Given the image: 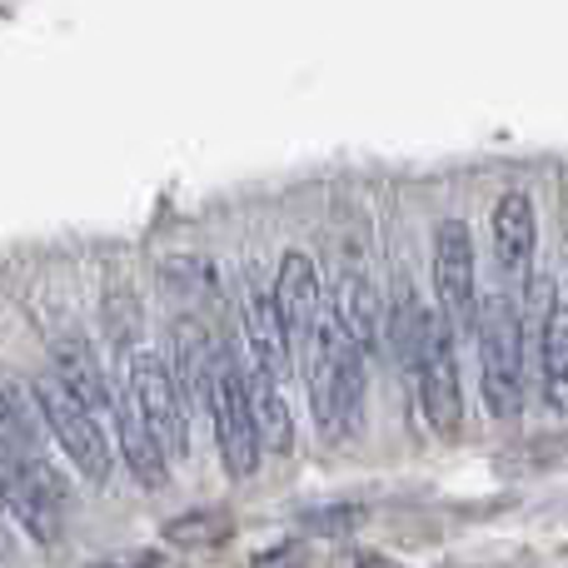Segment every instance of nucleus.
I'll return each instance as SVG.
<instances>
[{"label":"nucleus","instance_id":"nucleus-11","mask_svg":"<svg viewBox=\"0 0 568 568\" xmlns=\"http://www.w3.org/2000/svg\"><path fill=\"white\" fill-rule=\"evenodd\" d=\"M245 339H250V354H255V369H265L270 379H284L290 374V339H284V324L275 314V300H270V290H260L255 280H250L245 290Z\"/></svg>","mask_w":568,"mask_h":568},{"label":"nucleus","instance_id":"nucleus-19","mask_svg":"<svg viewBox=\"0 0 568 568\" xmlns=\"http://www.w3.org/2000/svg\"><path fill=\"white\" fill-rule=\"evenodd\" d=\"M26 439H30V424H26V414H20V404L10 399L6 389H0V449H26Z\"/></svg>","mask_w":568,"mask_h":568},{"label":"nucleus","instance_id":"nucleus-4","mask_svg":"<svg viewBox=\"0 0 568 568\" xmlns=\"http://www.w3.org/2000/svg\"><path fill=\"white\" fill-rule=\"evenodd\" d=\"M205 404H210V414H215V444H220V459H225L230 479H250L260 464V439H255L250 404H245V369H240V359L230 354V344H215Z\"/></svg>","mask_w":568,"mask_h":568},{"label":"nucleus","instance_id":"nucleus-3","mask_svg":"<svg viewBox=\"0 0 568 568\" xmlns=\"http://www.w3.org/2000/svg\"><path fill=\"white\" fill-rule=\"evenodd\" d=\"M125 399L135 404L140 424H145L150 444L160 459H185L190 454V414L185 394L170 379V364L160 354H130L125 359Z\"/></svg>","mask_w":568,"mask_h":568},{"label":"nucleus","instance_id":"nucleus-7","mask_svg":"<svg viewBox=\"0 0 568 568\" xmlns=\"http://www.w3.org/2000/svg\"><path fill=\"white\" fill-rule=\"evenodd\" d=\"M414 374H419V404L424 419L434 424V434L454 439L464 429V389H459V359H454V334L444 329L439 314H424V334H419V359H414Z\"/></svg>","mask_w":568,"mask_h":568},{"label":"nucleus","instance_id":"nucleus-18","mask_svg":"<svg viewBox=\"0 0 568 568\" xmlns=\"http://www.w3.org/2000/svg\"><path fill=\"white\" fill-rule=\"evenodd\" d=\"M230 534H235V519L225 509H195L165 524V544H175V549H215Z\"/></svg>","mask_w":568,"mask_h":568},{"label":"nucleus","instance_id":"nucleus-17","mask_svg":"<svg viewBox=\"0 0 568 568\" xmlns=\"http://www.w3.org/2000/svg\"><path fill=\"white\" fill-rule=\"evenodd\" d=\"M539 364H544V399H549V409H564V389H568V314H564L559 300H554L549 314H544Z\"/></svg>","mask_w":568,"mask_h":568},{"label":"nucleus","instance_id":"nucleus-8","mask_svg":"<svg viewBox=\"0 0 568 568\" xmlns=\"http://www.w3.org/2000/svg\"><path fill=\"white\" fill-rule=\"evenodd\" d=\"M434 290H439V320L449 334H469L479 284H474V240L464 220H444L434 230Z\"/></svg>","mask_w":568,"mask_h":568},{"label":"nucleus","instance_id":"nucleus-2","mask_svg":"<svg viewBox=\"0 0 568 568\" xmlns=\"http://www.w3.org/2000/svg\"><path fill=\"white\" fill-rule=\"evenodd\" d=\"M469 334L479 339V369H484V399L499 419H519L524 409V324L509 294H479Z\"/></svg>","mask_w":568,"mask_h":568},{"label":"nucleus","instance_id":"nucleus-1","mask_svg":"<svg viewBox=\"0 0 568 568\" xmlns=\"http://www.w3.org/2000/svg\"><path fill=\"white\" fill-rule=\"evenodd\" d=\"M304 379L310 404L324 434H349L364 404V354L344 339L329 304H320L310 334H304Z\"/></svg>","mask_w":568,"mask_h":568},{"label":"nucleus","instance_id":"nucleus-13","mask_svg":"<svg viewBox=\"0 0 568 568\" xmlns=\"http://www.w3.org/2000/svg\"><path fill=\"white\" fill-rule=\"evenodd\" d=\"M534 240H539V215H534V200L524 190H509V195L494 205V255H499L504 275H519L534 260Z\"/></svg>","mask_w":568,"mask_h":568},{"label":"nucleus","instance_id":"nucleus-15","mask_svg":"<svg viewBox=\"0 0 568 568\" xmlns=\"http://www.w3.org/2000/svg\"><path fill=\"white\" fill-rule=\"evenodd\" d=\"M110 434L120 439V454H125V464L135 469V479L145 484V489H160V484H165V459H160V449L150 444L145 424H140L135 404H130L125 394H120L115 409H110Z\"/></svg>","mask_w":568,"mask_h":568},{"label":"nucleus","instance_id":"nucleus-23","mask_svg":"<svg viewBox=\"0 0 568 568\" xmlns=\"http://www.w3.org/2000/svg\"><path fill=\"white\" fill-rule=\"evenodd\" d=\"M354 568H399V564L379 559V554H359V559H354Z\"/></svg>","mask_w":568,"mask_h":568},{"label":"nucleus","instance_id":"nucleus-10","mask_svg":"<svg viewBox=\"0 0 568 568\" xmlns=\"http://www.w3.org/2000/svg\"><path fill=\"white\" fill-rule=\"evenodd\" d=\"M270 300H275V314L284 324V339L304 344V334H310L314 314H320V270H314V260L304 255V250H290V255L280 260V275H275V290H270Z\"/></svg>","mask_w":568,"mask_h":568},{"label":"nucleus","instance_id":"nucleus-12","mask_svg":"<svg viewBox=\"0 0 568 568\" xmlns=\"http://www.w3.org/2000/svg\"><path fill=\"white\" fill-rule=\"evenodd\" d=\"M334 320H339L344 339L354 344L359 354H369L374 344H379V290L369 284L364 270H344L339 284H334Z\"/></svg>","mask_w":568,"mask_h":568},{"label":"nucleus","instance_id":"nucleus-9","mask_svg":"<svg viewBox=\"0 0 568 568\" xmlns=\"http://www.w3.org/2000/svg\"><path fill=\"white\" fill-rule=\"evenodd\" d=\"M50 354H55V369H50V374L60 379V389H65L70 399H75L80 409L90 414V419H105V429H110V409H115V394H110L105 369H100L95 349H90L80 334H55Z\"/></svg>","mask_w":568,"mask_h":568},{"label":"nucleus","instance_id":"nucleus-5","mask_svg":"<svg viewBox=\"0 0 568 568\" xmlns=\"http://www.w3.org/2000/svg\"><path fill=\"white\" fill-rule=\"evenodd\" d=\"M70 489L65 479H55L45 459H30V454L0 449V504L20 519V529L36 544H55L60 539V509H65Z\"/></svg>","mask_w":568,"mask_h":568},{"label":"nucleus","instance_id":"nucleus-22","mask_svg":"<svg viewBox=\"0 0 568 568\" xmlns=\"http://www.w3.org/2000/svg\"><path fill=\"white\" fill-rule=\"evenodd\" d=\"M95 568H160V559H105Z\"/></svg>","mask_w":568,"mask_h":568},{"label":"nucleus","instance_id":"nucleus-16","mask_svg":"<svg viewBox=\"0 0 568 568\" xmlns=\"http://www.w3.org/2000/svg\"><path fill=\"white\" fill-rule=\"evenodd\" d=\"M210 359H215V339H210L205 324L200 320H175V369H170L175 389L190 394V399H205Z\"/></svg>","mask_w":568,"mask_h":568},{"label":"nucleus","instance_id":"nucleus-14","mask_svg":"<svg viewBox=\"0 0 568 568\" xmlns=\"http://www.w3.org/2000/svg\"><path fill=\"white\" fill-rule=\"evenodd\" d=\"M245 404H250V424H255L260 449H270V454H290V449H294L290 404L280 399V384L270 379L265 369H255V364L245 369Z\"/></svg>","mask_w":568,"mask_h":568},{"label":"nucleus","instance_id":"nucleus-6","mask_svg":"<svg viewBox=\"0 0 568 568\" xmlns=\"http://www.w3.org/2000/svg\"><path fill=\"white\" fill-rule=\"evenodd\" d=\"M36 404H40L45 429L55 434V444L70 454V464H75L85 479L105 484L110 479V464H115V449H110L105 424L90 419V414L80 409L65 389H60L55 374H40V379H36Z\"/></svg>","mask_w":568,"mask_h":568},{"label":"nucleus","instance_id":"nucleus-20","mask_svg":"<svg viewBox=\"0 0 568 568\" xmlns=\"http://www.w3.org/2000/svg\"><path fill=\"white\" fill-rule=\"evenodd\" d=\"M359 519H364V509H314L310 519H304V529L310 534H344V529H354Z\"/></svg>","mask_w":568,"mask_h":568},{"label":"nucleus","instance_id":"nucleus-21","mask_svg":"<svg viewBox=\"0 0 568 568\" xmlns=\"http://www.w3.org/2000/svg\"><path fill=\"white\" fill-rule=\"evenodd\" d=\"M255 568H304V544H280V549L260 554Z\"/></svg>","mask_w":568,"mask_h":568}]
</instances>
